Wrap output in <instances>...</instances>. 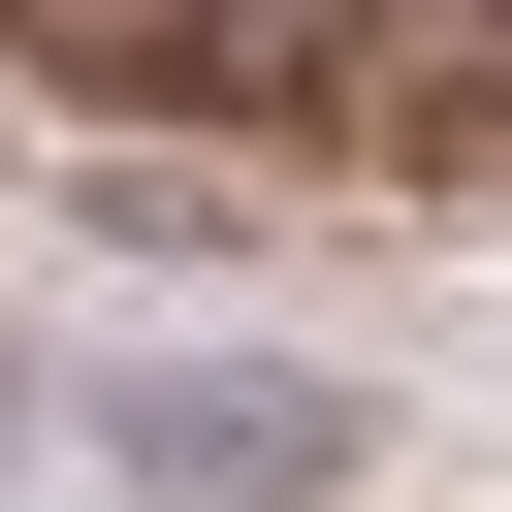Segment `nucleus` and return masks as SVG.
I'll return each instance as SVG.
<instances>
[{
    "mask_svg": "<svg viewBox=\"0 0 512 512\" xmlns=\"http://www.w3.org/2000/svg\"><path fill=\"white\" fill-rule=\"evenodd\" d=\"M64 448H96L128 512H320V480H352V416H320V384H256V352H96V384H64Z\"/></svg>",
    "mask_w": 512,
    "mask_h": 512,
    "instance_id": "nucleus-1",
    "label": "nucleus"
}]
</instances>
